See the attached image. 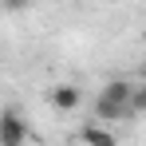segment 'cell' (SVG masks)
Segmentation results:
<instances>
[{"mask_svg": "<svg viewBox=\"0 0 146 146\" xmlns=\"http://www.w3.org/2000/svg\"><path fill=\"white\" fill-rule=\"evenodd\" d=\"M130 87L134 83H126V79H111L95 99V119H130V111H126V99H130Z\"/></svg>", "mask_w": 146, "mask_h": 146, "instance_id": "obj_1", "label": "cell"}, {"mask_svg": "<svg viewBox=\"0 0 146 146\" xmlns=\"http://www.w3.org/2000/svg\"><path fill=\"white\" fill-rule=\"evenodd\" d=\"M28 142V122L16 107L0 111V146H24Z\"/></svg>", "mask_w": 146, "mask_h": 146, "instance_id": "obj_2", "label": "cell"}, {"mask_svg": "<svg viewBox=\"0 0 146 146\" xmlns=\"http://www.w3.org/2000/svg\"><path fill=\"white\" fill-rule=\"evenodd\" d=\"M48 103L55 107V111L71 115V111H79V107H83V91H79L75 83H55V87L48 91Z\"/></svg>", "mask_w": 146, "mask_h": 146, "instance_id": "obj_3", "label": "cell"}, {"mask_svg": "<svg viewBox=\"0 0 146 146\" xmlns=\"http://www.w3.org/2000/svg\"><path fill=\"white\" fill-rule=\"evenodd\" d=\"M79 142L83 146H119V138H115V130H107L103 122H87L83 134H79Z\"/></svg>", "mask_w": 146, "mask_h": 146, "instance_id": "obj_4", "label": "cell"}, {"mask_svg": "<svg viewBox=\"0 0 146 146\" xmlns=\"http://www.w3.org/2000/svg\"><path fill=\"white\" fill-rule=\"evenodd\" d=\"M0 4H4L8 12H24V8H28V4H32V0H0Z\"/></svg>", "mask_w": 146, "mask_h": 146, "instance_id": "obj_5", "label": "cell"}]
</instances>
